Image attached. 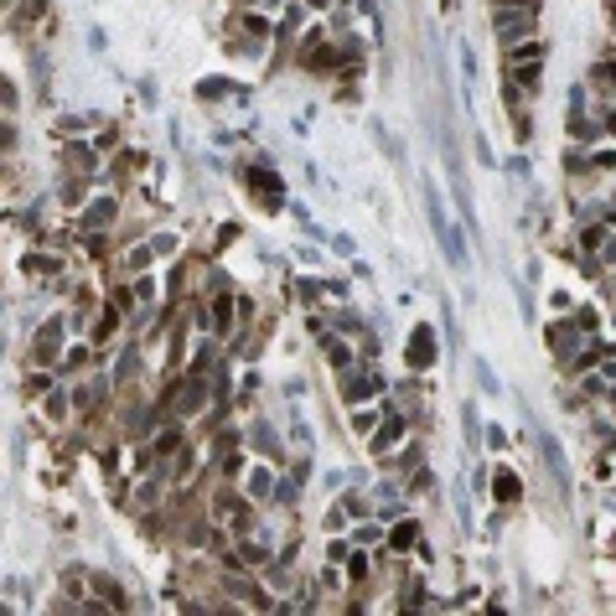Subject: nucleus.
Instances as JSON below:
<instances>
[{"label": "nucleus", "mask_w": 616, "mask_h": 616, "mask_svg": "<svg viewBox=\"0 0 616 616\" xmlns=\"http://www.w3.org/2000/svg\"><path fill=\"white\" fill-rule=\"evenodd\" d=\"M425 212H430V233L441 238V249H445V259L451 264H466V244H461V228H456L451 218H445V202H441V186L425 176Z\"/></svg>", "instance_id": "1"}, {"label": "nucleus", "mask_w": 616, "mask_h": 616, "mask_svg": "<svg viewBox=\"0 0 616 616\" xmlns=\"http://www.w3.org/2000/svg\"><path fill=\"white\" fill-rule=\"evenodd\" d=\"M409 362H415V368L435 362V332L430 326H415V337H409Z\"/></svg>", "instance_id": "3"}, {"label": "nucleus", "mask_w": 616, "mask_h": 616, "mask_svg": "<svg viewBox=\"0 0 616 616\" xmlns=\"http://www.w3.org/2000/svg\"><path fill=\"white\" fill-rule=\"evenodd\" d=\"M461 425H466V445L477 451V441H482V419H477V409H471V399L461 404Z\"/></svg>", "instance_id": "5"}, {"label": "nucleus", "mask_w": 616, "mask_h": 616, "mask_svg": "<svg viewBox=\"0 0 616 616\" xmlns=\"http://www.w3.org/2000/svg\"><path fill=\"white\" fill-rule=\"evenodd\" d=\"M528 16H534L528 5H523V11H497V36H502V42H513V36H523L528 26H534Z\"/></svg>", "instance_id": "4"}, {"label": "nucleus", "mask_w": 616, "mask_h": 616, "mask_svg": "<svg viewBox=\"0 0 616 616\" xmlns=\"http://www.w3.org/2000/svg\"><path fill=\"white\" fill-rule=\"evenodd\" d=\"M471 368H477V378H482V394H502V384H497V373L487 368V358H471Z\"/></svg>", "instance_id": "6"}, {"label": "nucleus", "mask_w": 616, "mask_h": 616, "mask_svg": "<svg viewBox=\"0 0 616 616\" xmlns=\"http://www.w3.org/2000/svg\"><path fill=\"white\" fill-rule=\"evenodd\" d=\"M539 451H544V466H549V477L559 482V492H570V466H565L559 441H554V435H539Z\"/></svg>", "instance_id": "2"}, {"label": "nucleus", "mask_w": 616, "mask_h": 616, "mask_svg": "<svg viewBox=\"0 0 616 616\" xmlns=\"http://www.w3.org/2000/svg\"><path fill=\"white\" fill-rule=\"evenodd\" d=\"M399 430H404V425H399V419H389V425H384V435H378V441H373V451H389V445L399 441Z\"/></svg>", "instance_id": "7"}]
</instances>
